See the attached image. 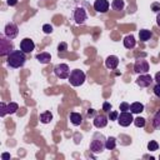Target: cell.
I'll use <instances>...</instances> for the list:
<instances>
[{
  "mask_svg": "<svg viewBox=\"0 0 160 160\" xmlns=\"http://www.w3.org/2000/svg\"><path fill=\"white\" fill-rule=\"evenodd\" d=\"M26 61V56H25V52L22 50H12L8 58H6V62L9 66L14 68V69H18V68H21L24 66Z\"/></svg>",
  "mask_w": 160,
  "mask_h": 160,
  "instance_id": "6da1fadb",
  "label": "cell"
},
{
  "mask_svg": "<svg viewBox=\"0 0 160 160\" xmlns=\"http://www.w3.org/2000/svg\"><path fill=\"white\" fill-rule=\"evenodd\" d=\"M105 136L100 132H95L94 136H92V140L90 142V151L94 152V154H98V152H101L105 148Z\"/></svg>",
  "mask_w": 160,
  "mask_h": 160,
  "instance_id": "7a4b0ae2",
  "label": "cell"
},
{
  "mask_svg": "<svg viewBox=\"0 0 160 160\" xmlns=\"http://www.w3.org/2000/svg\"><path fill=\"white\" fill-rule=\"evenodd\" d=\"M88 19V12L85 10L84 6L81 5H78L74 8V11H72V20L76 25H82Z\"/></svg>",
  "mask_w": 160,
  "mask_h": 160,
  "instance_id": "3957f363",
  "label": "cell"
},
{
  "mask_svg": "<svg viewBox=\"0 0 160 160\" xmlns=\"http://www.w3.org/2000/svg\"><path fill=\"white\" fill-rule=\"evenodd\" d=\"M68 79H69V81H70V84L72 86H80L85 81V72L82 70H80V69L71 70Z\"/></svg>",
  "mask_w": 160,
  "mask_h": 160,
  "instance_id": "277c9868",
  "label": "cell"
},
{
  "mask_svg": "<svg viewBox=\"0 0 160 160\" xmlns=\"http://www.w3.org/2000/svg\"><path fill=\"white\" fill-rule=\"evenodd\" d=\"M12 50H14V45L10 41V39L6 36H1L0 38V55L1 56L9 55Z\"/></svg>",
  "mask_w": 160,
  "mask_h": 160,
  "instance_id": "5b68a950",
  "label": "cell"
},
{
  "mask_svg": "<svg viewBox=\"0 0 160 160\" xmlns=\"http://www.w3.org/2000/svg\"><path fill=\"white\" fill-rule=\"evenodd\" d=\"M54 74L59 78V79H68L70 75V69L66 64H58L54 68Z\"/></svg>",
  "mask_w": 160,
  "mask_h": 160,
  "instance_id": "8992f818",
  "label": "cell"
},
{
  "mask_svg": "<svg viewBox=\"0 0 160 160\" xmlns=\"http://www.w3.org/2000/svg\"><path fill=\"white\" fill-rule=\"evenodd\" d=\"M118 122L121 126H129L131 122H134L132 112L131 111H121L118 116Z\"/></svg>",
  "mask_w": 160,
  "mask_h": 160,
  "instance_id": "52a82bcc",
  "label": "cell"
},
{
  "mask_svg": "<svg viewBox=\"0 0 160 160\" xmlns=\"http://www.w3.org/2000/svg\"><path fill=\"white\" fill-rule=\"evenodd\" d=\"M134 70L138 74H148L149 71V62L145 59H136L135 64H134Z\"/></svg>",
  "mask_w": 160,
  "mask_h": 160,
  "instance_id": "ba28073f",
  "label": "cell"
},
{
  "mask_svg": "<svg viewBox=\"0 0 160 160\" xmlns=\"http://www.w3.org/2000/svg\"><path fill=\"white\" fill-rule=\"evenodd\" d=\"M4 30H5V36L9 38L10 40L15 39L18 36V34H19V28H18V25L15 22H8L5 25Z\"/></svg>",
  "mask_w": 160,
  "mask_h": 160,
  "instance_id": "9c48e42d",
  "label": "cell"
},
{
  "mask_svg": "<svg viewBox=\"0 0 160 160\" xmlns=\"http://www.w3.org/2000/svg\"><path fill=\"white\" fill-rule=\"evenodd\" d=\"M0 115L1 116H5L6 114H14L16 112V110L19 109V105L16 102H9V104H4V102H0Z\"/></svg>",
  "mask_w": 160,
  "mask_h": 160,
  "instance_id": "30bf717a",
  "label": "cell"
},
{
  "mask_svg": "<svg viewBox=\"0 0 160 160\" xmlns=\"http://www.w3.org/2000/svg\"><path fill=\"white\" fill-rule=\"evenodd\" d=\"M20 49H21L25 54H29V52H31V51L35 49V44H34V41H32L31 39L25 38V39H22L21 42H20Z\"/></svg>",
  "mask_w": 160,
  "mask_h": 160,
  "instance_id": "8fae6325",
  "label": "cell"
},
{
  "mask_svg": "<svg viewBox=\"0 0 160 160\" xmlns=\"http://www.w3.org/2000/svg\"><path fill=\"white\" fill-rule=\"evenodd\" d=\"M152 82V78L149 74H140V76L136 79V84L140 88H148Z\"/></svg>",
  "mask_w": 160,
  "mask_h": 160,
  "instance_id": "7c38bea8",
  "label": "cell"
},
{
  "mask_svg": "<svg viewBox=\"0 0 160 160\" xmlns=\"http://www.w3.org/2000/svg\"><path fill=\"white\" fill-rule=\"evenodd\" d=\"M108 116L104 115V114H98L95 115L94 118V126L98 128V129H101V128H105L108 125Z\"/></svg>",
  "mask_w": 160,
  "mask_h": 160,
  "instance_id": "4fadbf2b",
  "label": "cell"
},
{
  "mask_svg": "<svg viewBox=\"0 0 160 160\" xmlns=\"http://www.w3.org/2000/svg\"><path fill=\"white\" fill-rule=\"evenodd\" d=\"M109 1L108 0H95L94 2V9L98 11V12H106L109 10Z\"/></svg>",
  "mask_w": 160,
  "mask_h": 160,
  "instance_id": "5bb4252c",
  "label": "cell"
},
{
  "mask_svg": "<svg viewBox=\"0 0 160 160\" xmlns=\"http://www.w3.org/2000/svg\"><path fill=\"white\" fill-rule=\"evenodd\" d=\"M105 65H106V68L110 69V70L116 69L118 65H119V58L115 56V55H110V56H108L106 60H105Z\"/></svg>",
  "mask_w": 160,
  "mask_h": 160,
  "instance_id": "9a60e30c",
  "label": "cell"
},
{
  "mask_svg": "<svg viewBox=\"0 0 160 160\" xmlns=\"http://www.w3.org/2000/svg\"><path fill=\"white\" fill-rule=\"evenodd\" d=\"M135 45H136V40H135V38L132 35H126L124 38V46L126 49H134Z\"/></svg>",
  "mask_w": 160,
  "mask_h": 160,
  "instance_id": "2e32d148",
  "label": "cell"
},
{
  "mask_svg": "<svg viewBox=\"0 0 160 160\" xmlns=\"http://www.w3.org/2000/svg\"><path fill=\"white\" fill-rule=\"evenodd\" d=\"M36 60L40 64H49L50 60H51V55L49 52H40V54L36 55Z\"/></svg>",
  "mask_w": 160,
  "mask_h": 160,
  "instance_id": "e0dca14e",
  "label": "cell"
},
{
  "mask_svg": "<svg viewBox=\"0 0 160 160\" xmlns=\"http://www.w3.org/2000/svg\"><path fill=\"white\" fill-rule=\"evenodd\" d=\"M70 121H71V124L75 125V126L80 125V124L82 122V116H81V114H80V112H71V114H70Z\"/></svg>",
  "mask_w": 160,
  "mask_h": 160,
  "instance_id": "ac0fdd59",
  "label": "cell"
},
{
  "mask_svg": "<svg viewBox=\"0 0 160 160\" xmlns=\"http://www.w3.org/2000/svg\"><path fill=\"white\" fill-rule=\"evenodd\" d=\"M151 36H152V32H151L150 30L141 29V30L139 31V39H140L141 41H148V40L151 39Z\"/></svg>",
  "mask_w": 160,
  "mask_h": 160,
  "instance_id": "d6986e66",
  "label": "cell"
},
{
  "mask_svg": "<svg viewBox=\"0 0 160 160\" xmlns=\"http://www.w3.org/2000/svg\"><path fill=\"white\" fill-rule=\"evenodd\" d=\"M130 111L132 112V114H140L141 111H144V105L141 104V102H132L131 105H130Z\"/></svg>",
  "mask_w": 160,
  "mask_h": 160,
  "instance_id": "ffe728a7",
  "label": "cell"
},
{
  "mask_svg": "<svg viewBox=\"0 0 160 160\" xmlns=\"http://www.w3.org/2000/svg\"><path fill=\"white\" fill-rule=\"evenodd\" d=\"M52 120V114L50 111H45L42 114H40V121L42 124H49Z\"/></svg>",
  "mask_w": 160,
  "mask_h": 160,
  "instance_id": "44dd1931",
  "label": "cell"
},
{
  "mask_svg": "<svg viewBox=\"0 0 160 160\" xmlns=\"http://www.w3.org/2000/svg\"><path fill=\"white\" fill-rule=\"evenodd\" d=\"M124 6H125L124 0H112V1H111V8H112L114 10H116V11L122 10Z\"/></svg>",
  "mask_w": 160,
  "mask_h": 160,
  "instance_id": "7402d4cb",
  "label": "cell"
},
{
  "mask_svg": "<svg viewBox=\"0 0 160 160\" xmlns=\"http://www.w3.org/2000/svg\"><path fill=\"white\" fill-rule=\"evenodd\" d=\"M115 146H116V139L115 138L110 136L105 140V148L108 150H112V149H115Z\"/></svg>",
  "mask_w": 160,
  "mask_h": 160,
  "instance_id": "603a6c76",
  "label": "cell"
},
{
  "mask_svg": "<svg viewBox=\"0 0 160 160\" xmlns=\"http://www.w3.org/2000/svg\"><path fill=\"white\" fill-rule=\"evenodd\" d=\"M152 125L155 129H160V109L155 112V115L152 118Z\"/></svg>",
  "mask_w": 160,
  "mask_h": 160,
  "instance_id": "cb8c5ba5",
  "label": "cell"
},
{
  "mask_svg": "<svg viewBox=\"0 0 160 160\" xmlns=\"http://www.w3.org/2000/svg\"><path fill=\"white\" fill-rule=\"evenodd\" d=\"M134 125H135L136 128H142V126L145 125V119L141 118V116L135 118V119H134Z\"/></svg>",
  "mask_w": 160,
  "mask_h": 160,
  "instance_id": "d4e9b609",
  "label": "cell"
},
{
  "mask_svg": "<svg viewBox=\"0 0 160 160\" xmlns=\"http://www.w3.org/2000/svg\"><path fill=\"white\" fill-rule=\"evenodd\" d=\"M158 149H159V144H158L155 140H150V141L148 142V150L155 151V150H158Z\"/></svg>",
  "mask_w": 160,
  "mask_h": 160,
  "instance_id": "484cf974",
  "label": "cell"
},
{
  "mask_svg": "<svg viewBox=\"0 0 160 160\" xmlns=\"http://www.w3.org/2000/svg\"><path fill=\"white\" fill-rule=\"evenodd\" d=\"M42 31H44L45 34H51V32H52V26H51L50 24H45V25L42 26Z\"/></svg>",
  "mask_w": 160,
  "mask_h": 160,
  "instance_id": "4316f807",
  "label": "cell"
},
{
  "mask_svg": "<svg viewBox=\"0 0 160 160\" xmlns=\"http://www.w3.org/2000/svg\"><path fill=\"white\" fill-rule=\"evenodd\" d=\"M119 109H120V111H130V104H128V102H121Z\"/></svg>",
  "mask_w": 160,
  "mask_h": 160,
  "instance_id": "83f0119b",
  "label": "cell"
},
{
  "mask_svg": "<svg viewBox=\"0 0 160 160\" xmlns=\"http://www.w3.org/2000/svg\"><path fill=\"white\" fill-rule=\"evenodd\" d=\"M68 50V44L66 42H60L59 45H58V51L60 52H62V51H66Z\"/></svg>",
  "mask_w": 160,
  "mask_h": 160,
  "instance_id": "f1b7e54d",
  "label": "cell"
},
{
  "mask_svg": "<svg viewBox=\"0 0 160 160\" xmlns=\"http://www.w3.org/2000/svg\"><path fill=\"white\" fill-rule=\"evenodd\" d=\"M151 10L154 11V12H159L160 11V2H152L151 4Z\"/></svg>",
  "mask_w": 160,
  "mask_h": 160,
  "instance_id": "f546056e",
  "label": "cell"
},
{
  "mask_svg": "<svg viewBox=\"0 0 160 160\" xmlns=\"http://www.w3.org/2000/svg\"><path fill=\"white\" fill-rule=\"evenodd\" d=\"M118 116H119V112L118 111H111V112L109 111V116L108 118L110 120H118Z\"/></svg>",
  "mask_w": 160,
  "mask_h": 160,
  "instance_id": "4dcf8cb0",
  "label": "cell"
},
{
  "mask_svg": "<svg viewBox=\"0 0 160 160\" xmlns=\"http://www.w3.org/2000/svg\"><path fill=\"white\" fill-rule=\"evenodd\" d=\"M152 91H154V94H155V96L160 99V84H156V85L154 86V89H152Z\"/></svg>",
  "mask_w": 160,
  "mask_h": 160,
  "instance_id": "1f68e13d",
  "label": "cell"
},
{
  "mask_svg": "<svg viewBox=\"0 0 160 160\" xmlns=\"http://www.w3.org/2000/svg\"><path fill=\"white\" fill-rule=\"evenodd\" d=\"M102 109H104L105 111H110V110H111V104L108 102V101H105L104 105H102Z\"/></svg>",
  "mask_w": 160,
  "mask_h": 160,
  "instance_id": "d6a6232c",
  "label": "cell"
},
{
  "mask_svg": "<svg viewBox=\"0 0 160 160\" xmlns=\"http://www.w3.org/2000/svg\"><path fill=\"white\" fill-rule=\"evenodd\" d=\"M6 4L9 6H15L18 4V0H6Z\"/></svg>",
  "mask_w": 160,
  "mask_h": 160,
  "instance_id": "836d02e7",
  "label": "cell"
},
{
  "mask_svg": "<svg viewBox=\"0 0 160 160\" xmlns=\"http://www.w3.org/2000/svg\"><path fill=\"white\" fill-rule=\"evenodd\" d=\"M155 81H156V84H160V71H158L156 74H155V79H154Z\"/></svg>",
  "mask_w": 160,
  "mask_h": 160,
  "instance_id": "e575fe53",
  "label": "cell"
},
{
  "mask_svg": "<svg viewBox=\"0 0 160 160\" xmlns=\"http://www.w3.org/2000/svg\"><path fill=\"white\" fill-rule=\"evenodd\" d=\"M94 114H95L94 109H88V116H92Z\"/></svg>",
  "mask_w": 160,
  "mask_h": 160,
  "instance_id": "d590c367",
  "label": "cell"
},
{
  "mask_svg": "<svg viewBox=\"0 0 160 160\" xmlns=\"http://www.w3.org/2000/svg\"><path fill=\"white\" fill-rule=\"evenodd\" d=\"M156 24H158V26H160V11L156 15Z\"/></svg>",
  "mask_w": 160,
  "mask_h": 160,
  "instance_id": "8d00e7d4",
  "label": "cell"
},
{
  "mask_svg": "<svg viewBox=\"0 0 160 160\" xmlns=\"http://www.w3.org/2000/svg\"><path fill=\"white\" fill-rule=\"evenodd\" d=\"M1 158H2V159H4V160H6V159H9V158H10V155H9V154H6V152H5V154H2V155H1Z\"/></svg>",
  "mask_w": 160,
  "mask_h": 160,
  "instance_id": "74e56055",
  "label": "cell"
}]
</instances>
